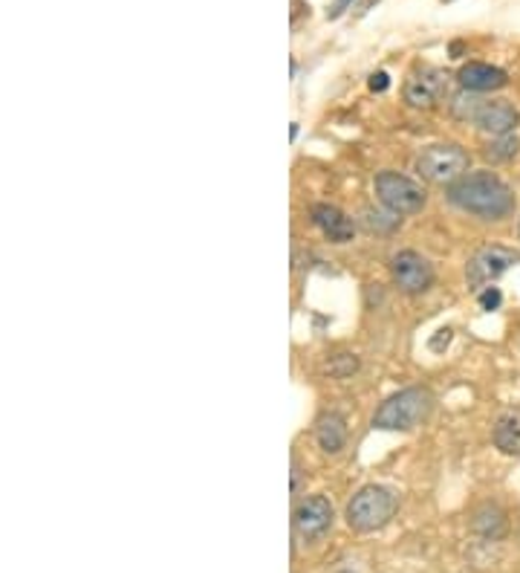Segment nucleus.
Instances as JSON below:
<instances>
[{"instance_id": "obj_1", "label": "nucleus", "mask_w": 520, "mask_h": 573, "mask_svg": "<svg viewBox=\"0 0 520 573\" xmlns=\"http://www.w3.org/2000/svg\"><path fill=\"white\" fill-rule=\"evenodd\" d=\"M445 194L452 206L480 220H503L514 212V192L491 171H468Z\"/></svg>"}, {"instance_id": "obj_2", "label": "nucleus", "mask_w": 520, "mask_h": 573, "mask_svg": "<svg viewBox=\"0 0 520 573\" xmlns=\"http://www.w3.org/2000/svg\"><path fill=\"white\" fill-rule=\"evenodd\" d=\"M431 409H434V397L429 388H402L376 409L373 426L384 429V432H411L429 418Z\"/></svg>"}, {"instance_id": "obj_3", "label": "nucleus", "mask_w": 520, "mask_h": 573, "mask_svg": "<svg viewBox=\"0 0 520 573\" xmlns=\"http://www.w3.org/2000/svg\"><path fill=\"white\" fill-rule=\"evenodd\" d=\"M399 498L393 489L382 487V484H368L361 487L356 496L347 504V525L356 530V533H376L382 530L384 525H390V519L397 516Z\"/></svg>"}, {"instance_id": "obj_4", "label": "nucleus", "mask_w": 520, "mask_h": 573, "mask_svg": "<svg viewBox=\"0 0 520 573\" xmlns=\"http://www.w3.org/2000/svg\"><path fill=\"white\" fill-rule=\"evenodd\" d=\"M373 188L376 197L382 201V206L390 215H416V212L425 209V201H429L425 188H422L416 180L399 174V171H382V174H376Z\"/></svg>"}, {"instance_id": "obj_5", "label": "nucleus", "mask_w": 520, "mask_h": 573, "mask_svg": "<svg viewBox=\"0 0 520 573\" xmlns=\"http://www.w3.org/2000/svg\"><path fill=\"white\" fill-rule=\"evenodd\" d=\"M468 154L459 145H431L416 156V171L422 180L436 186H452L454 180L468 174Z\"/></svg>"}, {"instance_id": "obj_6", "label": "nucleus", "mask_w": 520, "mask_h": 573, "mask_svg": "<svg viewBox=\"0 0 520 573\" xmlns=\"http://www.w3.org/2000/svg\"><path fill=\"white\" fill-rule=\"evenodd\" d=\"M336 519V510L329 504L327 496H306L295 504L292 510V527H295V536L304 539V542H315L327 533Z\"/></svg>"}, {"instance_id": "obj_7", "label": "nucleus", "mask_w": 520, "mask_h": 573, "mask_svg": "<svg viewBox=\"0 0 520 573\" xmlns=\"http://www.w3.org/2000/svg\"><path fill=\"white\" fill-rule=\"evenodd\" d=\"M390 275H393V284L402 290V293H425L431 284H434V270H431L429 258H422L420 252L413 249H402L397 256L390 258Z\"/></svg>"}, {"instance_id": "obj_8", "label": "nucleus", "mask_w": 520, "mask_h": 573, "mask_svg": "<svg viewBox=\"0 0 520 573\" xmlns=\"http://www.w3.org/2000/svg\"><path fill=\"white\" fill-rule=\"evenodd\" d=\"M518 261H520V256L514 252V249L498 247V244H495V247L477 249L466 267L468 286H477V290H483L486 284H491L495 279H500V275H503V272Z\"/></svg>"}, {"instance_id": "obj_9", "label": "nucleus", "mask_w": 520, "mask_h": 573, "mask_svg": "<svg viewBox=\"0 0 520 573\" xmlns=\"http://www.w3.org/2000/svg\"><path fill=\"white\" fill-rule=\"evenodd\" d=\"M448 94V76L436 67H422V71L411 73V78L405 82V101L416 110H431L436 108L440 101Z\"/></svg>"}, {"instance_id": "obj_10", "label": "nucleus", "mask_w": 520, "mask_h": 573, "mask_svg": "<svg viewBox=\"0 0 520 573\" xmlns=\"http://www.w3.org/2000/svg\"><path fill=\"white\" fill-rule=\"evenodd\" d=\"M520 113L514 105L503 99H483L480 108L475 113V125L483 133H491V137H512V131L518 128Z\"/></svg>"}, {"instance_id": "obj_11", "label": "nucleus", "mask_w": 520, "mask_h": 573, "mask_svg": "<svg viewBox=\"0 0 520 573\" xmlns=\"http://www.w3.org/2000/svg\"><path fill=\"white\" fill-rule=\"evenodd\" d=\"M310 215H313V224L322 229L324 238H329L333 244H347V240H353V235H356L353 220L345 215V212L338 209V206L315 203L313 209H310Z\"/></svg>"}, {"instance_id": "obj_12", "label": "nucleus", "mask_w": 520, "mask_h": 573, "mask_svg": "<svg viewBox=\"0 0 520 573\" xmlns=\"http://www.w3.org/2000/svg\"><path fill=\"white\" fill-rule=\"evenodd\" d=\"M457 78L463 90H472V94H489V90H500V87L509 85V78L500 67L483 62H468L466 67H459Z\"/></svg>"}, {"instance_id": "obj_13", "label": "nucleus", "mask_w": 520, "mask_h": 573, "mask_svg": "<svg viewBox=\"0 0 520 573\" xmlns=\"http://www.w3.org/2000/svg\"><path fill=\"white\" fill-rule=\"evenodd\" d=\"M315 441H318V446H322L327 455H338V452L345 450V443H347L345 418L336 414V411L322 414L318 423H315Z\"/></svg>"}, {"instance_id": "obj_14", "label": "nucleus", "mask_w": 520, "mask_h": 573, "mask_svg": "<svg viewBox=\"0 0 520 573\" xmlns=\"http://www.w3.org/2000/svg\"><path fill=\"white\" fill-rule=\"evenodd\" d=\"M495 446L503 455H520V409L503 411L495 423Z\"/></svg>"}, {"instance_id": "obj_15", "label": "nucleus", "mask_w": 520, "mask_h": 573, "mask_svg": "<svg viewBox=\"0 0 520 573\" xmlns=\"http://www.w3.org/2000/svg\"><path fill=\"white\" fill-rule=\"evenodd\" d=\"M472 530H475L477 536H483V539H491V542H498V539H503L506 536V519L503 512L498 510V507H480V510L475 512V519H472Z\"/></svg>"}, {"instance_id": "obj_16", "label": "nucleus", "mask_w": 520, "mask_h": 573, "mask_svg": "<svg viewBox=\"0 0 520 573\" xmlns=\"http://www.w3.org/2000/svg\"><path fill=\"white\" fill-rule=\"evenodd\" d=\"M514 154H518V140L514 137H495V142H489V148H486V156H489L491 163H506Z\"/></svg>"}, {"instance_id": "obj_17", "label": "nucleus", "mask_w": 520, "mask_h": 573, "mask_svg": "<svg viewBox=\"0 0 520 573\" xmlns=\"http://www.w3.org/2000/svg\"><path fill=\"white\" fill-rule=\"evenodd\" d=\"M356 368H359V359L353 357V354H338V357H333L327 363L329 377H336V380H345V377H350Z\"/></svg>"}, {"instance_id": "obj_18", "label": "nucleus", "mask_w": 520, "mask_h": 573, "mask_svg": "<svg viewBox=\"0 0 520 573\" xmlns=\"http://www.w3.org/2000/svg\"><path fill=\"white\" fill-rule=\"evenodd\" d=\"M477 302H480L483 311H498L500 302H503V293H500L498 286H483V293L477 295Z\"/></svg>"}, {"instance_id": "obj_19", "label": "nucleus", "mask_w": 520, "mask_h": 573, "mask_svg": "<svg viewBox=\"0 0 520 573\" xmlns=\"http://www.w3.org/2000/svg\"><path fill=\"white\" fill-rule=\"evenodd\" d=\"M388 87H390V78L384 71H379V73H373V76H370V90H373V94H384Z\"/></svg>"}, {"instance_id": "obj_20", "label": "nucleus", "mask_w": 520, "mask_h": 573, "mask_svg": "<svg viewBox=\"0 0 520 573\" xmlns=\"http://www.w3.org/2000/svg\"><path fill=\"white\" fill-rule=\"evenodd\" d=\"M350 7H353V0H336V3L327 9V18H329V21H338V18L345 15Z\"/></svg>"}, {"instance_id": "obj_21", "label": "nucleus", "mask_w": 520, "mask_h": 573, "mask_svg": "<svg viewBox=\"0 0 520 573\" xmlns=\"http://www.w3.org/2000/svg\"><path fill=\"white\" fill-rule=\"evenodd\" d=\"M448 342H452V331L445 327V331H440V336H436V339L431 342V348H434V350H443V345H448Z\"/></svg>"}, {"instance_id": "obj_22", "label": "nucleus", "mask_w": 520, "mask_h": 573, "mask_svg": "<svg viewBox=\"0 0 520 573\" xmlns=\"http://www.w3.org/2000/svg\"><path fill=\"white\" fill-rule=\"evenodd\" d=\"M301 489V466L299 461H292V493H299Z\"/></svg>"}, {"instance_id": "obj_23", "label": "nucleus", "mask_w": 520, "mask_h": 573, "mask_svg": "<svg viewBox=\"0 0 520 573\" xmlns=\"http://www.w3.org/2000/svg\"><path fill=\"white\" fill-rule=\"evenodd\" d=\"M373 3H379V0H361V12H368V9L373 7Z\"/></svg>"}, {"instance_id": "obj_24", "label": "nucleus", "mask_w": 520, "mask_h": 573, "mask_svg": "<svg viewBox=\"0 0 520 573\" xmlns=\"http://www.w3.org/2000/svg\"><path fill=\"white\" fill-rule=\"evenodd\" d=\"M342 573H356V571H342Z\"/></svg>"}]
</instances>
